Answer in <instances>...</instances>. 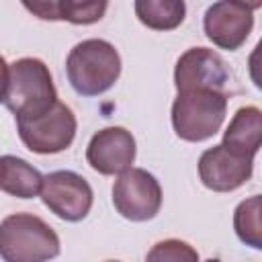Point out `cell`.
Listing matches in <instances>:
<instances>
[{
    "instance_id": "6da1fadb",
    "label": "cell",
    "mask_w": 262,
    "mask_h": 262,
    "mask_svg": "<svg viewBox=\"0 0 262 262\" xmlns=\"http://www.w3.org/2000/svg\"><path fill=\"white\" fill-rule=\"evenodd\" d=\"M57 102V90L45 61L37 57H20L4 61L2 104L16 121L41 117Z\"/></svg>"
},
{
    "instance_id": "7a4b0ae2",
    "label": "cell",
    "mask_w": 262,
    "mask_h": 262,
    "mask_svg": "<svg viewBox=\"0 0 262 262\" xmlns=\"http://www.w3.org/2000/svg\"><path fill=\"white\" fill-rule=\"evenodd\" d=\"M70 86L80 96H98L115 86L121 76V55L104 39H84L76 43L66 59Z\"/></svg>"
},
{
    "instance_id": "3957f363",
    "label": "cell",
    "mask_w": 262,
    "mask_h": 262,
    "mask_svg": "<svg viewBox=\"0 0 262 262\" xmlns=\"http://www.w3.org/2000/svg\"><path fill=\"white\" fill-rule=\"evenodd\" d=\"M229 92L211 88H190L176 92L172 102V127L176 135L190 143L211 139L227 115Z\"/></svg>"
},
{
    "instance_id": "277c9868",
    "label": "cell",
    "mask_w": 262,
    "mask_h": 262,
    "mask_svg": "<svg viewBox=\"0 0 262 262\" xmlns=\"http://www.w3.org/2000/svg\"><path fill=\"white\" fill-rule=\"evenodd\" d=\"M61 252L55 229L31 213H12L0 223L4 262H49Z\"/></svg>"
},
{
    "instance_id": "5b68a950",
    "label": "cell",
    "mask_w": 262,
    "mask_h": 262,
    "mask_svg": "<svg viewBox=\"0 0 262 262\" xmlns=\"http://www.w3.org/2000/svg\"><path fill=\"white\" fill-rule=\"evenodd\" d=\"M76 129L78 123L74 111L59 100L41 117L16 121V131L25 147L41 156L68 149L76 137Z\"/></svg>"
},
{
    "instance_id": "8992f818",
    "label": "cell",
    "mask_w": 262,
    "mask_h": 262,
    "mask_svg": "<svg viewBox=\"0 0 262 262\" xmlns=\"http://www.w3.org/2000/svg\"><path fill=\"white\" fill-rule=\"evenodd\" d=\"M162 186L158 178L143 170L131 168L123 172L113 184V205L127 221H149L162 209Z\"/></svg>"
},
{
    "instance_id": "52a82bcc",
    "label": "cell",
    "mask_w": 262,
    "mask_h": 262,
    "mask_svg": "<svg viewBox=\"0 0 262 262\" xmlns=\"http://www.w3.org/2000/svg\"><path fill=\"white\" fill-rule=\"evenodd\" d=\"M41 201L55 217L78 223L88 217L94 203V192L88 180L78 172L55 170L43 180Z\"/></svg>"
},
{
    "instance_id": "ba28073f",
    "label": "cell",
    "mask_w": 262,
    "mask_h": 262,
    "mask_svg": "<svg viewBox=\"0 0 262 262\" xmlns=\"http://www.w3.org/2000/svg\"><path fill=\"white\" fill-rule=\"evenodd\" d=\"M254 8L256 4L239 0L213 2L203 16L207 39L219 49H239L254 29Z\"/></svg>"
},
{
    "instance_id": "9c48e42d",
    "label": "cell",
    "mask_w": 262,
    "mask_h": 262,
    "mask_svg": "<svg viewBox=\"0 0 262 262\" xmlns=\"http://www.w3.org/2000/svg\"><path fill=\"white\" fill-rule=\"evenodd\" d=\"M231 72L223 57L209 47H190L186 49L174 68V86L176 92L190 88H211L229 92Z\"/></svg>"
},
{
    "instance_id": "30bf717a",
    "label": "cell",
    "mask_w": 262,
    "mask_h": 262,
    "mask_svg": "<svg viewBox=\"0 0 262 262\" xmlns=\"http://www.w3.org/2000/svg\"><path fill=\"white\" fill-rule=\"evenodd\" d=\"M137 154L135 137L125 127L113 125L96 131L86 147V162L102 176L123 174L133 168Z\"/></svg>"
},
{
    "instance_id": "8fae6325",
    "label": "cell",
    "mask_w": 262,
    "mask_h": 262,
    "mask_svg": "<svg viewBox=\"0 0 262 262\" xmlns=\"http://www.w3.org/2000/svg\"><path fill=\"white\" fill-rule=\"evenodd\" d=\"M254 172V160L244 158L223 143L205 149L199 158V178L213 192H231L244 186Z\"/></svg>"
},
{
    "instance_id": "7c38bea8",
    "label": "cell",
    "mask_w": 262,
    "mask_h": 262,
    "mask_svg": "<svg viewBox=\"0 0 262 262\" xmlns=\"http://www.w3.org/2000/svg\"><path fill=\"white\" fill-rule=\"evenodd\" d=\"M23 6L43 20H68L72 25H92L104 16L108 2L104 0H90V2L37 0V2H23Z\"/></svg>"
},
{
    "instance_id": "4fadbf2b",
    "label": "cell",
    "mask_w": 262,
    "mask_h": 262,
    "mask_svg": "<svg viewBox=\"0 0 262 262\" xmlns=\"http://www.w3.org/2000/svg\"><path fill=\"white\" fill-rule=\"evenodd\" d=\"M227 149L254 160L262 147V111L258 106H242L231 117L227 129L223 131V141Z\"/></svg>"
},
{
    "instance_id": "5bb4252c",
    "label": "cell",
    "mask_w": 262,
    "mask_h": 262,
    "mask_svg": "<svg viewBox=\"0 0 262 262\" xmlns=\"http://www.w3.org/2000/svg\"><path fill=\"white\" fill-rule=\"evenodd\" d=\"M0 166H2L0 184L6 194H12L16 199H33L41 194L45 176H41V172L33 168L27 160L4 154L0 160Z\"/></svg>"
},
{
    "instance_id": "9a60e30c",
    "label": "cell",
    "mask_w": 262,
    "mask_h": 262,
    "mask_svg": "<svg viewBox=\"0 0 262 262\" xmlns=\"http://www.w3.org/2000/svg\"><path fill=\"white\" fill-rule=\"evenodd\" d=\"M135 14L147 29L172 31L182 25L186 16V4L182 0H137Z\"/></svg>"
},
{
    "instance_id": "2e32d148",
    "label": "cell",
    "mask_w": 262,
    "mask_h": 262,
    "mask_svg": "<svg viewBox=\"0 0 262 262\" xmlns=\"http://www.w3.org/2000/svg\"><path fill=\"white\" fill-rule=\"evenodd\" d=\"M233 231L242 244L262 250V194L248 196L235 207Z\"/></svg>"
},
{
    "instance_id": "e0dca14e",
    "label": "cell",
    "mask_w": 262,
    "mask_h": 262,
    "mask_svg": "<svg viewBox=\"0 0 262 262\" xmlns=\"http://www.w3.org/2000/svg\"><path fill=\"white\" fill-rule=\"evenodd\" d=\"M145 262H199V252L190 244L170 237L154 244L145 256Z\"/></svg>"
},
{
    "instance_id": "ac0fdd59",
    "label": "cell",
    "mask_w": 262,
    "mask_h": 262,
    "mask_svg": "<svg viewBox=\"0 0 262 262\" xmlns=\"http://www.w3.org/2000/svg\"><path fill=\"white\" fill-rule=\"evenodd\" d=\"M248 72H250V80L254 82V86L262 92V39L256 43V47L252 49L248 57Z\"/></svg>"
},
{
    "instance_id": "d6986e66",
    "label": "cell",
    "mask_w": 262,
    "mask_h": 262,
    "mask_svg": "<svg viewBox=\"0 0 262 262\" xmlns=\"http://www.w3.org/2000/svg\"><path fill=\"white\" fill-rule=\"evenodd\" d=\"M106 262H119V260H106Z\"/></svg>"
}]
</instances>
